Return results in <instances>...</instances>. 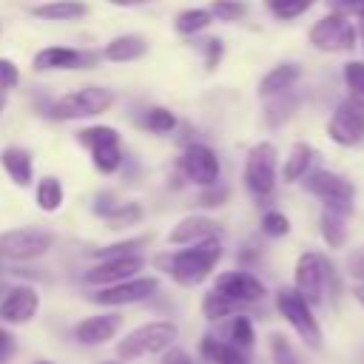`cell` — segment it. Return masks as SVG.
I'll list each match as a JSON object with an SVG mask.
<instances>
[{"label": "cell", "mask_w": 364, "mask_h": 364, "mask_svg": "<svg viewBox=\"0 0 364 364\" xmlns=\"http://www.w3.org/2000/svg\"><path fill=\"white\" fill-rule=\"evenodd\" d=\"M222 259V239H205L156 256V267L165 270L179 287H196L213 276Z\"/></svg>", "instance_id": "6da1fadb"}, {"label": "cell", "mask_w": 364, "mask_h": 364, "mask_svg": "<svg viewBox=\"0 0 364 364\" xmlns=\"http://www.w3.org/2000/svg\"><path fill=\"white\" fill-rule=\"evenodd\" d=\"M117 94L102 85H82L74 91H65L60 97H48L40 117L54 122H74V119H94L114 108Z\"/></svg>", "instance_id": "7a4b0ae2"}, {"label": "cell", "mask_w": 364, "mask_h": 364, "mask_svg": "<svg viewBox=\"0 0 364 364\" xmlns=\"http://www.w3.org/2000/svg\"><path fill=\"white\" fill-rule=\"evenodd\" d=\"M242 185L259 208L273 199L276 185H279V148L270 139H262L247 148L245 168H242Z\"/></svg>", "instance_id": "3957f363"}, {"label": "cell", "mask_w": 364, "mask_h": 364, "mask_svg": "<svg viewBox=\"0 0 364 364\" xmlns=\"http://www.w3.org/2000/svg\"><path fill=\"white\" fill-rule=\"evenodd\" d=\"M77 145L88 151V159H91V168L100 173V176H114L122 171L125 165V148H122V136L114 125H105V122H94V125H82L77 134H74Z\"/></svg>", "instance_id": "277c9868"}, {"label": "cell", "mask_w": 364, "mask_h": 364, "mask_svg": "<svg viewBox=\"0 0 364 364\" xmlns=\"http://www.w3.org/2000/svg\"><path fill=\"white\" fill-rule=\"evenodd\" d=\"M176 336H179L176 324L165 321V318L139 324L131 333H125V338L117 341V358L119 361H134V358H145V355H159V353H165L168 347L176 344Z\"/></svg>", "instance_id": "5b68a950"}, {"label": "cell", "mask_w": 364, "mask_h": 364, "mask_svg": "<svg viewBox=\"0 0 364 364\" xmlns=\"http://www.w3.org/2000/svg\"><path fill=\"white\" fill-rule=\"evenodd\" d=\"M310 196H316L321 202V208L327 210H336L341 216H353L355 210V185L336 173V171H327V168H313L301 182H299Z\"/></svg>", "instance_id": "8992f818"}, {"label": "cell", "mask_w": 364, "mask_h": 364, "mask_svg": "<svg viewBox=\"0 0 364 364\" xmlns=\"http://www.w3.org/2000/svg\"><path fill=\"white\" fill-rule=\"evenodd\" d=\"M54 247V233L46 228H11L0 233V264H28Z\"/></svg>", "instance_id": "52a82bcc"}, {"label": "cell", "mask_w": 364, "mask_h": 364, "mask_svg": "<svg viewBox=\"0 0 364 364\" xmlns=\"http://www.w3.org/2000/svg\"><path fill=\"white\" fill-rule=\"evenodd\" d=\"M307 40L316 51H327V54H347L358 46V28L353 20L336 14V11H327L321 14L310 31H307Z\"/></svg>", "instance_id": "ba28073f"}, {"label": "cell", "mask_w": 364, "mask_h": 364, "mask_svg": "<svg viewBox=\"0 0 364 364\" xmlns=\"http://www.w3.org/2000/svg\"><path fill=\"white\" fill-rule=\"evenodd\" d=\"M327 267H330V256L318 253V250H304L296 259L293 267V290L310 304L318 307L327 301Z\"/></svg>", "instance_id": "9c48e42d"}, {"label": "cell", "mask_w": 364, "mask_h": 364, "mask_svg": "<svg viewBox=\"0 0 364 364\" xmlns=\"http://www.w3.org/2000/svg\"><path fill=\"white\" fill-rule=\"evenodd\" d=\"M176 171L193 188H208L222 179V159L208 142H188L176 156Z\"/></svg>", "instance_id": "30bf717a"}, {"label": "cell", "mask_w": 364, "mask_h": 364, "mask_svg": "<svg viewBox=\"0 0 364 364\" xmlns=\"http://www.w3.org/2000/svg\"><path fill=\"white\" fill-rule=\"evenodd\" d=\"M276 307H279L282 318L296 330V336H299L310 350H318V347H321V324H318L313 307H310L293 287H279V290H276Z\"/></svg>", "instance_id": "8fae6325"}, {"label": "cell", "mask_w": 364, "mask_h": 364, "mask_svg": "<svg viewBox=\"0 0 364 364\" xmlns=\"http://www.w3.org/2000/svg\"><path fill=\"white\" fill-rule=\"evenodd\" d=\"M324 131H327L330 142L338 145V148H355V145H361L364 142V105L358 100H353V97H344L333 108Z\"/></svg>", "instance_id": "7c38bea8"}, {"label": "cell", "mask_w": 364, "mask_h": 364, "mask_svg": "<svg viewBox=\"0 0 364 364\" xmlns=\"http://www.w3.org/2000/svg\"><path fill=\"white\" fill-rule=\"evenodd\" d=\"M159 290V279L156 276H131L125 282L108 284V287H94L91 301L102 304V307H125V304H139L148 301L154 293Z\"/></svg>", "instance_id": "4fadbf2b"}, {"label": "cell", "mask_w": 364, "mask_h": 364, "mask_svg": "<svg viewBox=\"0 0 364 364\" xmlns=\"http://www.w3.org/2000/svg\"><path fill=\"white\" fill-rule=\"evenodd\" d=\"M100 51L91 48H74V46H46L31 57V68L34 71H82V68H94L100 63Z\"/></svg>", "instance_id": "5bb4252c"}, {"label": "cell", "mask_w": 364, "mask_h": 364, "mask_svg": "<svg viewBox=\"0 0 364 364\" xmlns=\"http://www.w3.org/2000/svg\"><path fill=\"white\" fill-rule=\"evenodd\" d=\"M148 259L145 253H131V256H114V259H97L85 273L82 282L88 287H108L117 282H125L131 276H139L145 270Z\"/></svg>", "instance_id": "9a60e30c"}, {"label": "cell", "mask_w": 364, "mask_h": 364, "mask_svg": "<svg viewBox=\"0 0 364 364\" xmlns=\"http://www.w3.org/2000/svg\"><path fill=\"white\" fill-rule=\"evenodd\" d=\"M213 290H219L222 296L239 301V304H256L267 296V287L264 282L245 270V267H233V270H222L216 279H213Z\"/></svg>", "instance_id": "2e32d148"}, {"label": "cell", "mask_w": 364, "mask_h": 364, "mask_svg": "<svg viewBox=\"0 0 364 364\" xmlns=\"http://www.w3.org/2000/svg\"><path fill=\"white\" fill-rule=\"evenodd\" d=\"M40 313V293L31 284H9V290L0 296V321L9 324H26Z\"/></svg>", "instance_id": "e0dca14e"}, {"label": "cell", "mask_w": 364, "mask_h": 364, "mask_svg": "<svg viewBox=\"0 0 364 364\" xmlns=\"http://www.w3.org/2000/svg\"><path fill=\"white\" fill-rule=\"evenodd\" d=\"M205 239H222V225L205 213H188L168 230V245H173V247L196 245Z\"/></svg>", "instance_id": "ac0fdd59"}, {"label": "cell", "mask_w": 364, "mask_h": 364, "mask_svg": "<svg viewBox=\"0 0 364 364\" xmlns=\"http://www.w3.org/2000/svg\"><path fill=\"white\" fill-rule=\"evenodd\" d=\"M119 327H122V316H119V313H94V316L82 318V321L74 327V338H77L80 344L94 347V344L111 341V338L119 333Z\"/></svg>", "instance_id": "d6986e66"}, {"label": "cell", "mask_w": 364, "mask_h": 364, "mask_svg": "<svg viewBox=\"0 0 364 364\" xmlns=\"http://www.w3.org/2000/svg\"><path fill=\"white\" fill-rule=\"evenodd\" d=\"M0 168H3V173L17 188L34 185V154L28 148H23V145H6L0 151Z\"/></svg>", "instance_id": "ffe728a7"}, {"label": "cell", "mask_w": 364, "mask_h": 364, "mask_svg": "<svg viewBox=\"0 0 364 364\" xmlns=\"http://www.w3.org/2000/svg\"><path fill=\"white\" fill-rule=\"evenodd\" d=\"M316 159H318V151L310 145V142H293L282 168H279V176L284 185H299L313 168H316Z\"/></svg>", "instance_id": "44dd1931"}, {"label": "cell", "mask_w": 364, "mask_h": 364, "mask_svg": "<svg viewBox=\"0 0 364 364\" xmlns=\"http://www.w3.org/2000/svg\"><path fill=\"white\" fill-rule=\"evenodd\" d=\"M145 54H148V40L142 34H117L100 48V57L105 63H134L142 60Z\"/></svg>", "instance_id": "7402d4cb"}, {"label": "cell", "mask_w": 364, "mask_h": 364, "mask_svg": "<svg viewBox=\"0 0 364 364\" xmlns=\"http://www.w3.org/2000/svg\"><path fill=\"white\" fill-rule=\"evenodd\" d=\"M301 108V94L296 88L290 91H282L276 97H267L264 105H262V122L267 128H282L284 122H290Z\"/></svg>", "instance_id": "603a6c76"}, {"label": "cell", "mask_w": 364, "mask_h": 364, "mask_svg": "<svg viewBox=\"0 0 364 364\" xmlns=\"http://www.w3.org/2000/svg\"><path fill=\"white\" fill-rule=\"evenodd\" d=\"M301 80V65L299 63H276L273 68H267V74L259 80V97L267 100V97H276L282 91H290L296 88V82Z\"/></svg>", "instance_id": "cb8c5ba5"}, {"label": "cell", "mask_w": 364, "mask_h": 364, "mask_svg": "<svg viewBox=\"0 0 364 364\" xmlns=\"http://www.w3.org/2000/svg\"><path fill=\"white\" fill-rule=\"evenodd\" d=\"M28 14L43 23H74L88 14V6L82 0H46L40 6H31Z\"/></svg>", "instance_id": "d4e9b609"}, {"label": "cell", "mask_w": 364, "mask_h": 364, "mask_svg": "<svg viewBox=\"0 0 364 364\" xmlns=\"http://www.w3.org/2000/svg\"><path fill=\"white\" fill-rule=\"evenodd\" d=\"M34 205L43 213H57L65 205V188L63 179L54 173H46L40 179H34Z\"/></svg>", "instance_id": "484cf974"}, {"label": "cell", "mask_w": 364, "mask_h": 364, "mask_svg": "<svg viewBox=\"0 0 364 364\" xmlns=\"http://www.w3.org/2000/svg\"><path fill=\"white\" fill-rule=\"evenodd\" d=\"M136 125H139L142 131L156 134V136H168V134H173V131L179 128V119H176V114H173L171 108H165V105H145V108L139 111V117H136Z\"/></svg>", "instance_id": "4316f807"}, {"label": "cell", "mask_w": 364, "mask_h": 364, "mask_svg": "<svg viewBox=\"0 0 364 364\" xmlns=\"http://www.w3.org/2000/svg\"><path fill=\"white\" fill-rule=\"evenodd\" d=\"M213 23V14L208 6H191V9H182L176 17H173V31L179 37H196L202 31H208Z\"/></svg>", "instance_id": "83f0119b"}, {"label": "cell", "mask_w": 364, "mask_h": 364, "mask_svg": "<svg viewBox=\"0 0 364 364\" xmlns=\"http://www.w3.org/2000/svg\"><path fill=\"white\" fill-rule=\"evenodd\" d=\"M318 233L330 250H341L347 245V216L321 208L318 213Z\"/></svg>", "instance_id": "f1b7e54d"}, {"label": "cell", "mask_w": 364, "mask_h": 364, "mask_svg": "<svg viewBox=\"0 0 364 364\" xmlns=\"http://www.w3.org/2000/svg\"><path fill=\"white\" fill-rule=\"evenodd\" d=\"M242 307H245V304H239V301H233V299L222 296V293H219V290H213V287L202 296V316H205L208 321L230 318V316H236Z\"/></svg>", "instance_id": "f546056e"}, {"label": "cell", "mask_w": 364, "mask_h": 364, "mask_svg": "<svg viewBox=\"0 0 364 364\" xmlns=\"http://www.w3.org/2000/svg\"><path fill=\"white\" fill-rule=\"evenodd\" d=\"M151 242V233L145 236H128V239H119V242H111V245H102L97 250H91L94 259H114V256H131V253H142V247H148Z\"/></svg>", "instance_id": "4dcf8cb0"}, {"label": "cell", "mask_w": 364, "mask_h": 364, "mask_svg": "<svg viewBox=\"0 0 364 364\" xmlns=\"http://www.w3.org/2000/svg\"><path fill=\"white\" fill-rule=\"evenodd\" d=\"M228 341L236 344V347H242V350H250V347H253L256 333H253V321H250V316H245V313L230 316V324H228Z\"/></svg>", "instance_id": "1f68e13d"}, {"label": "cell", "mask_w": 364, "mask_h": 364, "mask_svg": "<svg viewBox=\"0 0 364 364\" xmlns=\"http://www.w3.org/2000/svg\"><path fill=\"white\" fill-rule=\"evenodd\" d=\"M341 80H344L347 97H353L364 105V60H347L341 65Z\"/></svg>", "instance_id": "d6a6232c"}, {"label": "cell", "mask_w": 364, "mask_h": 364, "mask_svg": "<svg viewBox=\"0 0 364 364\" xmlns=\"http://www.w3.org/2000/svg\"><path fill=\"white\" fill-rule=\"evenodd\" d=\"M142 219V205L139 202H119L102 222L108 225V228H131V225H136Z\"/></svg>", "instance_id": "836d02e7"}, {"label": "cell", "mask_w": 364, "mask_h": 364, "mask_svg": "<svg viewBox=\"0 0 364 364\" xmlns=\"http://www.w3.org/2000/svg\"><path fill=\"white\" fill-rule=\"evenodd\" d=\"M259 230L267 236V239H282L290 233V219L279 210V208H267L262 213V222H259Z\"/></svg>", "instance_id": "e575fe53"}, {"label": "cell", "mask_w": 364, "mask_h": 364, "mask_svg": "<svg viewBox=\"0 0 364 364\" xmlns=\"http://www.w3.org/2000/svg\"><path fill=\"white\" fill-rule=\"evenodd\" d=\"M208 9L213 14V20H219V23H236V20H242L247 14V3L245 0H210Z\"/></svg>", "instance_id": "d590c367"}, {"label": "cell", "mask_w": 364, "mask_h": 364, "mask_svg": "<svg viewBox=\"0 0 364 364\" xmlns=\"http://www.w3.org/2000/svg\"><path fill=\"white\" fill-rule=\"evenodd\" d=\"M313 3H316V0H282L279 6L270 9V14H273L279 23H290V20L301 17V14H307V11L313 9Z\"/></svg>", "instance_id": "8d00e7d4"}, {"label": "cell", "mask_w": 364, "mask_h": 364, "mask_svg": "<svg viewBox=\"0 0 364 364\" xmlns=\"http://www.w3.org/2000/svg\"><path fill=\"white\" fill-rule=\"evenodd\" d=\"M270 358H273V364H299V355L284 333L270 336Z\"/></svg>", "instance_id": "74e56055"}, {"label": "cell", "mask_w": 364, "mask_h": 364, "mask_svg": "<svg viewBox=\"0 0 364 364\" xmlns=\"http://www.w3.org/2000/svg\"><path fill=\"white\" fill-rule=\"evenodd\" d=\"M230 199V188L225 182H216V185H208V188H199V205L213 210V208H222L228 205Z\"/></svg>", "instance_id": "f35d334b"}, {"label": "cell", "mask_w": 364, "mask_h": 364, "mask_svg": "<svg viewBox=\"0 0 364 364\" xmlns=\"http://www.w3.org/2000/svg\"><path fill=\"white\" fill-rule=\"evenodd\" d=\"M119 202H122V199H119V193H117L114 188H100V191L94 193V199H91V213L100 216V219H105Z\"/></svg>", "instance_id": "ab89813d"}, {"label": "cell", "mask_w": 364, "mask_h": 364, "mask_svg": "<svg viewBox=\"0 0 364 364\" xmlns=\"http://www.w3.org/2000/svg\"><path fill=\"white\" fill-rule=\"evenodd\" d=\"M327 11H336L353 23L364 20V0H327Z\"/></svg>", "instance_id": "60d3db41"}, {"label": "cell", "mask_w": 364, "mask_h": 364, "mask_svg": "<svg viewBox=\"0 0 364 364\" xmlns=\"http://www.w3.org/2000/svg\"><path fill=\"white\" fill-rule=\"evenodd\" d=\"M199 48H202L205 68H208V71L219 68V63H222V57H225V40H219V37H208V40H205Z\"/></svg>", "instance_id": "b9f144b4"}, {"label": "cell", "mask_w": 364, "mask_h": 364, "mask_svg": "<svg viewBox=\"0 0 364 364\" xmlns=\"http://www.w3.org/2000/svg\"><path fill=\"white\" fill-rule=\"evenodd\" d=\"M20 85V65L9 57H0V91H14Z\"/></svg>", "instance_id": "7bdbcfd3"}, {"label": "cell", "mask_w": 364, "mask_h": 364, "mask_svg": "<svg viewBox=\"0 0 364 364\" xmlns=\"http://www.w3.org/2000/svg\"><path fill=\"white\" fill-rule=\"evenodd\" d=\"M216 364H250V350H242L230 341L222 344V353L216 358Z\"/></svg>", "instance_id": "ee69618b"}, {"label": "cell", "mask_w": 364, "mask_h": 364, "mask_svg": "<svg viewBox=\"0 0 364 364\" xmlns=\"http://www.w3.org/2000/svg\"><path fill=\"white\" fill-rule=\"evenodd\" d=\"M222 338L216 336V333H208V336H202V341H199V353H202V358L208 361V364H216V358H219V353H222Z\"/></svg>", "instance_id": "f6af8a7d"}, {"label": "cell", "mask_w": 364, "mask_h": 364, "mask_svg": "<svg viewBox=\"0 0 364 364\" xmlns=\"http://www.w3.org/2000/svg\"><path fill=\"white\" fill-rule=\"evenodd\" d=\"M17 355V338L11 336V330L0 327V364H9Z\"/></svg>", "instance_id": "bcb514c9"}, {"label": "cell", "mask_w": 364, "mask_h": 364, "mask_svg": "<svg viewBox=\"0 0 364 364\" xmlns=\"http://www.w3.org/2000/svg\"><path fill=\"white\" fill-rule=\"evenodd\" d=\"M347 273H350L358 284H364V245L355 247V250L347 256Z\"/></svg>", "instance_id": "7dc6e473"}, {"label": "cell", "mask_w": 364, "mask_h": 364, "mask_svg": "<svg viewBox=\"0 0 364 364\" xmlns=\"http://www.w3.org/2000/svg\"><path fill=\"white\" fill-rule=\"evenodd\" d=\"M162 364H193V358L182 347H168L162 353Z\"/></svg>", "instance_id": "c3c4849f"}, {"label": "cell", "mask_w": 364, "mask_h": 364, "mask_svg": "<svg viewBox=\"0 0 364 364\" xmlns=\"http://www.w3.org/2000/svg\"><path fill=\"white\" fill-rule=\"evenodd\" d=\"M262 259V253H259V247H253V245H245L242 250H239V264H245V270L250 267V264H256Z\"/></svg>", "instance_id": "681fc988"}, {"label": "cell", "mask_w": 364, "mask_h": 364, "mask_svg": "<svg viewBox=\"0 0 364 364\" xmlns=\"http://www.w3.org/2000/svg\"><path fill=\"white\" fill-rule=\"evenodd\" d=\"M108 6H117V9H136V6H148L154 0H105Z\"/></svg>", "instance_id": "f907efd6"}, {"label": "cell", "mask_w": 364, "mask_h": 364, "mask_svg": "<svg viewBox=\"0 0 364 364\" xmlns=\"http://www.w3.org/2000/svg\"><path fill=\"white\" fill-rule=\"evenodd\" d=\"M353 296H355V301L364 307V284H355V287H353Z\"/></svg>", "instance_id": "816d5d0a"}, {"label": "cell", "mask_w": 364, "mask_h": 364, "mask_svg": "<svg viewBox=\"0 0 364 364\" xmlns=\"http://www.w3.org/2000/svg\"><path fill=\"white\" fill-rule=\"evenodd\" d=\"M6 105H9V94H6V91H0V117H3Z\"/></svg>", "instance_id": "f5cc1de1"}, {"label": "cell", "mask_w": 364, "mask_h": 364, "mask_svg": "<svg viewBox=\"0 0 364 364\" xmlns=\"http://www.w3.org/2000/svg\"><path fill=\"white\" fill-rule=\"evenodd\" d=\"M355 28H358V40H361V48H364V20L355 23Z\"/></svg>", "instance_id": "db71d44e"}, {"label": "cell", "mask_w": 364, "mask_h": 364, "mask_svg": "<svg viewBox=\"0 0 364 364\" xmlns=\"http://www.w3.org/2000/svg\"><path fill=\"white\" fill-rule=\"evenodd\" d=\"M279 3H282V0H264V9L270 11V9H273V6H279Z\"/></svg>", "instance_id": "11a10c76"}, {"label": "cell", "mask_w": 364, "mask_h": 364, "mask_svg": "<svg viewBox=\"0 0 364 364\" xmlns=\"http://www.w3.org/2000/svg\"><path fill=\"white\" fill-rule=\"evenodd\" d=\"M6 290H9V284H6V282H3V279H0V296H3V293H6Z\"/></svg>", "instance_id": "9f6ffc18"}, {"label": "cell", "mask_w": 364, "mask_h": 364, "mask_svg": "<svg viewBox=\"0 0 364 364\" xmlns=\"http://www.w3.org/2000/svg\"><path fill=\"white\" fill-rule=\"evenodd\" d=\"M102 364H122V361H119V358H117V361H102Z\"/></svg>", "instance_id": "6f0895ef"}, {"label": "cell", "mask_w": 364, "mask_h": 364, "mask_svg": "<svg viewBox=\"0 0 364 364\" xmlns=\"http://www.w3.org/2000/svg\"><path fill=\"white\" fill-rule=\"evenodd\" d=\"M34 364H51V361H34Z\"/></svg>", "instance_id": "680465c9"}, {"label": "cell", "mask_w": 364, "mask_h": 364, "mask_svg": "<svg viewBox=\"0 0 364 364\" xmlns=\"http://www.w3.org/2000/svg\"><path fill=\"white\" fill-rule=\"evenodd\" d=\"M0 31H3V23H0Z\"/></svg>", "instance_id": "91938a15"}]
</instances>
